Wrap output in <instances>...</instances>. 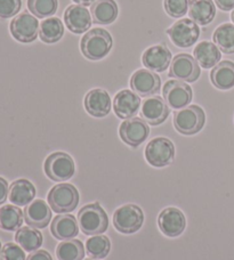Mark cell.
<instances>
[{"label": "cell", "instance_id": "obj_1", "mask_svg": "<svg viewBox=\"0 0 234 260\" xmlns=\"http://www.w3.org/2000/svg\"><path fill=\"white\" fill-rule=\"evenodd\" d=\"M112 45H113V40L109 31L96 27L82 37L80 49L86 58L98 61V59L104 58L111 52Z\"/></svg>", "mask_w": 234, "mask_h": 260}, {"label": "cell", "instance_id": "obj_2", "mask_svg": "<svg viewBox=\"0 0 234 260\" xmlns=\"http://www.w3.org/2000/svg\"><path fill=\"white\" fill-rule=\"evenodd\" d=\"M78 224L86 235H101L107 230L109 219L100 204L91 203L82 207L78 212Z\"/></svg>", "mask_w": 234, "mask_h": 260}, {"label": "cell", "instance_id": "obj_3", "mask_svg": "<svg viewBox=\"0 0 234 260\" xmlns=\"http://www.w3.org/2000/svg\"><path fill=\"white\" fill-rule=\"evenodd\" d=\"M47 200L56 213L72 212L79 204V192L71 184H58L50 189Z\"/></svg>", "mask_w": 234, "mask_h": 260}, {"label": "cell", "instance_id": "obj_4", "mask_svg": "<svg viewBox=\"0 0 234 260\" xmlns=\"http://www.w3.org/2000/svg\"><path fill=\"white\" fill-rule=\"evenodd\" d=\"M206 114L198 105H190L174 114V126L182 135L191 136L202 130Z\"/></svg>", "mask_w": 234, "mask_h": 260}, {"label": "cell", "instance_id": "obj_5", "mask_svg": "<svg viewBox=\"0 0 234 260\" xmlns=\"http://www.w3.org/2000/svg\"><path fill=\"white\" fill-rule=\"evenodd\" d=\"M45 173L54 182H65L73 177L76 166L71 156L64 152H55L45 161Z\"/></svg>", "mask_w": 234, "mask_h": 260}, {"label": "cell", "instance_id": "obj_6", "mask_svg": "<svg viewBox=\"0 0 234 260\" xmlns=\"http://www.w3.org/2000/svg\"><path fill=\"white\" fill-rule=\"evenodd\" d=\"M145 159L150 165L157 168L171 165L175 159L174 144L166 137L152 139L145 148Z\"/></svg>", "mask_w": 234, "mask_h": 260}, {"label": "cell", "instance_id": "obj_7", "mask_svg": "<svg viewBox=\"0 0 234 260\" xmlns=\"http://www.w3.org/2000/svg\"><path fill=\"white\" fill-rule=\"evenodd\" d=\"M144 215L136 204H126L113 213V225L123 234H133L142 227Z\"/></svg>", "mask_w": 234, "mask_h": 260}, {"label": "cell", "instance_id": "obj_8", "mask_svg": "<svg viewBox=\"0 0 234 260\" xmlns=\"http://www.w3.org/2000/svg\"><path fill=\"white\" fill-rule=\"evenodd\" d=\"M167 35L177 47L187 48L198 41L200 27L190 18H182L167 30Z\"/></svg>", "mask_w": 234, "mask_h": 260}, {"label": "cell", "instance_id": "obj_9", "mask_svg": "<svg viewBox=\"0 0 234 260\" xmlns=\"http://www.w3.org/2000/svg\"><path fill=\"white\" fill-rule=\"evenodd\" d=\"M39 22L29 13H22L11 22V34L20 43L29 44L39 36Z\"/></svg>", "mask_w": 234, "mask_h": 260}, {"label": "cell", "instance_id": "obj_10", "mask_svg": "<svg viewBox=\"0 0 234 260\" xmlns=\"http://www.w3.org/2000/svg\"><path fill=\"white\" fill-rule=\"evenodd\" d=\"M201 74L200 65L190 54H179L170 63L169 77L180 81L195 82Z\"/></svg>", "mask_w": 234, "mask_h": 260}, {"label": "cell", "instance_id": "obj_11", "mask_svg": "<svg viewBox=\"0 0 234 260\" xmlns=\"http://www.w3.org/2000/svg\"><path fill=\"white\" fill-rule=\"evenodd\" d=\"M163 100L171 109H184L193 99V91L187 83L180 80H169L163 86Z\"/></svg>", "mask_w": 234, "mask_h": 260}, {"label": "cell", "instance_id": "obj_12", "mask_svg": "<svg viewBox=\"0 0 234 260\" xmlns=\"http://www.w3.org/2000/svg\"><path fill=\"white\" fill-rule=\"evenodd\" d=\"M119 135L123 142L132 147H137L147 141L150 135V127L140 118L127 119L121 123Z\"/></svg>", "mask_w": 234, "mask_h": 260}, {"label": "cell", "instance_id": "obj_13", "mask_svg": "<svg viewBox=\"0 0 234 260\" xmlns=\"http://www.w3.org/2000/svg\"><path fill=\"white\" fill-rule=\"evenodd\" d=\"M130 87L138 96H151L160 91L161 79L153 71L140 69L130 78Z\"/></svg>", "mask_w": 234, "mask_h": 260}, {"label": "cell", "instance_id": "obj_14", "mask_svg": "<svg viewBox=\"0 0 234 260\" xmlns=\"http://www.w3.org/2000/svg\"><path fill=\"white\" fill-rule=\"evenodd\" d=\"M159 229L168 238H177L185 231L186 219L184 213L177 208H167L158 217Z\"/></svg>", "mask_w": 234, "mask_h": 260}, {"label": "cell", "instance_id": "obj_15", "mask_svg": "<svg viewBox=\"0 0 234 260\" xmlns=\"http://www.w3.org/2000/svg\"><path fill=\"white\" fill-rule=\"evenodd\" d=\"M170 110L166 101L160 96H151L144 100L140 115L145 122L151 126H159L167 120Z\"/></svg>", "mask_w": 234, "mask_h": 260}, {"label": "cell", "instance_id": "obj_16", "mask_svg": "<svg viewBox=\"0 0 234 260\" xmlns=\"http://www.w3.org/2000/svg\"><path fill=\"white\" fill-rule=\"evenodd\" d=\"M64 23L65 26L73 34L81 35L92 26L91 12L82 5H70L65 9Z\"/></svg>", "mask_w": 234, "mask_h": 260}, {"label": "cell", "instance_id": "obj_17", "mask_svg": "<svg viewBox=\"0 0 234 260\" xmlns=\"http://www.w3.org/2000/svg\"><path fill=\"white\" fill-rule=\"evenodd\" d=\"M142 62L150 71L163 72L171 63V53L166 45H154L143 53Z\"/></svg>", "mask_w": 234, "mask_h": 260}, {"label": "cell", "instance_id": "obj_18", "mask_svg": "<svg viewBox=\"0 0 234 260\" xmlns=\"http://www.w3.org/2000/svg\"><path fill=\"white\" fill-rule=\"evenodd\" d=\"M140 97L132 90L124 89L115 95L113 100L114 113L120 119H132L138 113Z\"/></svg>", "mask_w": 234, "mask_h": 260}, {"label": "cell", "instance_id": "obj_19", "mask_svg": "<svg viewBox=\"0 0 234 260\" xmlns=\"http://www.w3.org/2000/svg\"><path fill=\"white\" fill-rule=\"evenodd\" d=\"M85 109L95 118H104L111 111V99L109 92L104 89H93L87 92L85 97Z\"/></svg>", "mask_w": 234, "mask_h": 260}, {"label": "cell", "instance_id": "obj_20", "mask_svg": "<svg viewBox=\"0 0 234 260\" xmlns=\"http://www.w3.org/2000/svg\"><path fill=\"white\" fill-rule=\"evenodd\" d=\"M24 219L26 224L34 229H45L51 219V211L44 200H36L25 206Z\"/></svg>", "mask_w": 234, "mask_h": 260}, {"label": "cell", "instance_id": "obj_21", "mask_svg": "<svg viewBox=\"0 0 234 260\" xmlns=\"http://www.w3.org/2000/svg\"><path fill=\"white\" fill-rule=\"evenodd\" d=\"M50 232L55 239L71 240L79 234V226L73 215H58L50 225Z\"/></svg>", "mask_w": 234, "mask_h": 260}, {"label": "cell", "instance_id": "obj_22", "mask_svg": "<svg viewBox=\"0 0 234 260\" xmlns=\"http://www.w3.org/2000/svg\"><path fill=\"white\" fill-rule=\"evenodd\" d=\"M93 22L96 24H111L119 14L118 5L114 0H96L91 8Z\"/></svg>", "mask_w": 234, "mask_h": 260}, {"label": "cell", "instance_id": "obj_23", "mask_svg": "<svg viewBox=\"0 0 234 260\" xmlns=\"http://www.w3.org/2000/svg\"><path fill=\"white\" fill-rule=\"evenodd\" d=\"M189 15L198 25H208L216 16V7L213 0H192Z\"/></svg>", "mask_w": 234, "mask_h": 260}, {"label": "cell", "instance_id": "obj_24", "mask_svg": "<svg viewBox=\"0 0 234 260\" xmlns=\"http://www.w3.org/2000/svg\"><path fill=\"white\" fill-rule=\"evenodd\" d=\"M36 197V187L26 179L15 180L9 186L8 199L14 206L22 207L30 204Z\"/></svg>", "mask_w": 234, "mask_h": 260}, {"label": "cell", "instance_id": "obj_25", "mask_svg": "<svg viewBox=\"0 0 234 260\" xmlns=\"http://www.w3.org/2000/svg\"><path fill=\"white\" fill-rule=\"evenodd\" d=\"M194 58L202 69H212L219 63L222 58L221 50L216 45L209 41H201L194 48Z\"/></svg>", "mask_w": 234, "mask_h": 260}, {"label": "cell", "instance_id": "obj_26", "mask_svg": "<svg viewBox=\"0 0 234 260\" xmlns=\"http://www.w3.org/2000/svg\"><path fill=\"white\" fill-rule=\"evenodd\" d=\"M210 80L219 90H228L234 87V63L223 61L218 63L210 73Z\"/></svg>", "mask_w": 234, "mask_h": 260}, {"label": "cell", "instance_id": "obj_27", "mask_svg": "<svg viewBox=\"0 0 234 260\" xmlns=\"http://www.w3.org/2000/svg\"><path fill=\"white\" fill-rule=\"evenodd\" d=\"M15 241L27 252L37 251L43 245V234L34 227H21L16 232Z\"/></svg>", "mask_w": 234, "mask_h": 260}, {"label": "cell", "instance_id": "obj_28", "mask_svg": "<svg viewBox=\"0 0 234 260\" xmlns=\"http://www.w3.org/2000/svg\"><path fill=\"white\" fill-rule=\"evenodd\" d=\"M64 35V26L58 17H49L41 22L39 27L40 39L46 44L57 43Z\"/></svg>", "mask_w": 234, "mask_h": 260}, {"label": "cell", "instance_id": "obj_29", "mask_svg": "<svg viewBox=\"0 0 234 260\" xmlns=\"http://www.w3.org/2000/svg\"><path fill=\"white\" fill-rule=\"evenodd\" d=\"M213 40L224 54H234V25L224 23L215 30Z\"/></svg>", "mask_w": 234, "mask_h": 260}, {"label": "cell", "instance_id": "obj_30", "mask_svg": "<svg viewBox=\"0 0 234 260\" xmlns=\"http://www.w3.org/2000/svg\"><path fill=\"white\" fill-rule=\"evenodd\" d=\"M24 213L17 206H4L0 208V227L5 231L14 232L21 229Z\"/></svg>", "mask_w": 234, "mask_h": 260}, {"label": "cell", "instance_id": "obj_31", "mask_svg": "<svg viewBox=\"0 0 234 260\" xmlns=\"http://www.w3.org/2000/svg\"><path fill=\"white\" fill-rule=\"evenodd\" d=\"M56 257L58 260H83L85 250L79 240H65L57 245Z\"/></svg>", "mask_w": 234, "mask_h": 260}, {"label": "cell", "instance_id": "obj_32", "mask_svg": "<svg viewBox=\"0 0 234 260\" xmlns=\"http://www.w3.org/2000/svg\"><path fill=\"white\" fill-rule=\"evenodd\" d=\"M86 250L91 258L100 260L110 253L111 242L105 235H94L86 241Z\"/></svg>", "mask_w": 234, "mask_h": 260}, {"label": "cell", "instance_id": "obj_33", "mask_svg": "<svg viewBox=\"0 0 234 260\" xmlns=\"http://www.w3.org/2000/svg\"><path fill=\"white\" fill-rule=\"evenodd\" d=\"M57 0H27V8L36 17H50L57 11Z\"/></svg>", "mask_w": 234, "mask_h": 260}, {"label": "cell", "instance_id": "obj_34", "mask_svg": "<svg viewBox=\"0 0 234 260\" xmlns=\"http://www.w3.org/2000/svg\"><path fill=\"white\" fill-rule=\"evenodd\" d=\"M191 0H165L163 6L168 15L175 18H180L186 15L190 9Z\"/></svg>", "mask_w": 234, "mask_h": 260}, {"label": "cell", "instance_id": "obj_35", "mask_svg": "<svg viewBox=\"0 0 234 260\" xmlns=\"http://www.w3.org/2000/svg\"><path fill=\"white\" fill-rule=\"evenodd\" d=\"M0 260H25V253L16 243H7L4 245L0 253Z\"/></svg>", "mask_w": 234, "mask_h": 260}, {"label": "cell", "instance_id": "obj_36", "mask_svg": "<svg viewBox=\"0 0 234 260\" xmlns=\"http://www.w3.org/2000/svg\"><path fill=\"white\" fill-rule=\"evenodd\" d=\"M22 6L21 0H0V17L9 18L15 16Z\"/></svg>", "mask_w": 234, "mask_h": 260}, {"label": "cell", "instance_id": "obj_37", "mask_svg": "<svg viewBox=\"0 0 234 260\" xmlns=\"http://www.w3.org/2000/svg\"><path fill=\"white\" fill-rule=\"evenodd\" d=\"M26 260H53L49 252L45 251V250H37V251L32 252Z\"/></svg>", "mask_w": 234, "mask_h": 260}, {"label": "cell", "instance_id": "obj_38", "mask_svg": "<svg viewBox=\"0 0 234 260\" xmlns=\"http://www.w3.org/2000/svg\"><path fill=\"white\" fill-rule=\"evenodd\" d=\"M8 193H9V188H8L7 182L4 178L0 177V204H4L6 202Z\"/></svg>", "mask_w": 234, "mask_h": 260}, {"label": "cell", "instance_id": "obj_39", "mask_svg": "<svg viewBox=\"0 0 234 260\" xmlns=\"http://www.w3.org/2000/svg\"><path fill=\"white\" fill-rule=\"evenodd\" d=\"M217 7L224 12H228L234 9V0H215Z\"/></svg>", "mask_w": 234, "mask_h": 260}, {"label": "cell", "instance_id": "obj_40", "mask_svg": "<svg viewBox=\"0 0 234 260\" xmlns=\"http://www.w3.org/2000/svg\"><path fill=\"white\" fill-rule=\"evenodd\" d=\"M74 3H77L78 5H82V6H90V5H93L96 0H73Z\"/></svg>", "mask_w": 234, "mask_h": 260}, {"label": "cell", "instance_id": "obj_41", "mask_svg": "<svg viewBox=\"0 0 234 260\" xmlns=\"http://www.w3.org/2000/svg\"><path fill=\"white\" fill-rule=\"evenodd\" d=\"M231 18H232V22L234 23V9H233V12H232V14H231Z\"/></svg>", "mask_w": 234, "mask_h": 260}, {"label": "cell", "instance_id": "obj_42", "mask_svg": "<svg viewBox=\"0 0 234 260\" xmlns=\"http://www.w3.org/2000/svg\"><path fill=\"white\" fill-rule=\"evenodd\" d=\"M85 260H98V259H94V258H90V259H85Z\"/></svg>", "mask_w": 234, "mask_h": 260}, {"label": "cell", "instance_id": "obj_43", "mask_svg": "<svg viewBox=\"0 0 234 260\" xmlns=\"http://www.w3.org/2000/svg\"><path fill=\"white\" fill-rule=\"evenodd\" d=\"M0 253H2V243H0Z\"/></svg>", "mask_w": 234, "mask_h": 260}]
</instances>
